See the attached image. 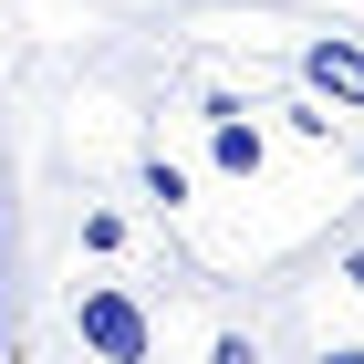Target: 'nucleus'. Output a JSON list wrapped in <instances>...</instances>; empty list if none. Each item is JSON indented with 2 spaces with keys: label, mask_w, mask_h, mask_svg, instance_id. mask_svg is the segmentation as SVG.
<instances>
[{
  "label": "nucleus",
  "mask_w": 364,
  "mask_h": 364,
  "mask_svg": "<svg viewBox=\"0 0 364 364\" xmlns=\"http://www.w3.org/2000/svg\"><path fill=\"white\" fill-rule=\"evenodd\" d=\"M73 333H84L94 364H146L156 354V323H146V302L125 281H73Z\"/></svg>",
  "instance_id": "obj_1"
},
{
  "label": "nucleus",
  "mask_w": 364,
  "mask_h": 364,
  "mask_svg": "<svg viewBox=\"0 0 364 364\" xmlns=\"http://www.w3.org/2000/svg\"><path fill=\"white\" fill-rule=\"evenodd\" d=\"M302 94H312V105L364 114V42H343V31H312V42H302Z\"/></svg>",
  "instance_id": "obj_2"
},
{
  "label": "nucleus",
  "mask_w": 364,
  "mask_h": 364,
  "mask_svg": "<svg viewBox=\"0 0 364 364\" xmlns=\"http://www.w3.org/2000/svg\"><path fill=\"white\" fill-rule=\"evenodd\" d=\"M208 167L219 177H260L271 167V136H260L250 114H219V125H208Z\"/></svg>",
  "instance_id": "obj_3"
},
{
  "label": "nucleus",
  "mask_w": 364,
  "mask_h": 364,
  "mask_svg": "<svg viewBox=\"0 0 364 364\" xmlns=\"http://www.w3.org/2000/svg\"><path fill=\"white\" fill-rule=\"evenodd\" d=\"M146 198H156V208H188V167H177V156H146Z\"/></svg>",
  "instance_id": "obj_4"
},
{
  "label": "nucleus",
  "mask_w": 364,
  "mask_h": 364,
  "mask_svg": "<svg viewBox=\"0 0 364 364\" xmlns=\"http://www.w3.org/2000/svg\"><path fill=\"white\" fill-rule=\"evenodd\" d=\"M208 364H260V343H250V333H219V343H208Z\"/></svg>",
  "instance_id": "obj_5"
},
{
  "label": "nucleus",
  "mask_w": 364,
  "mask_h": 364,
  "mask_svg": "<svg viewBox=\"0 0 364 364\" xmlns=\"http://www.w3.org/2000/svg\"><path fill=\"white\" fill-rule=\"evenodd\" d=\"M343 281H354V291H364V250H343Z\"/></svg>",
  "instance_id": "obj_6"
},
{
  "label": "nucleus",
  "mask_w": 364,
  "mask_h": 364,
  "mask_svg": "<svg viewBox=\"0 0 364 364\" xmlns=\"http://www.w3.org/2000/svg\"><path fill=\"white\" fill-rule=\"evenodd\" d=\"M323 364H364V343H333V354H323Z\"/></svg>",
  "instance_id": "obj_7"
}]
</instances>
